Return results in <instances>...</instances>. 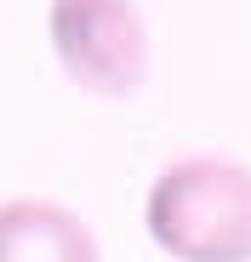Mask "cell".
<instances>
[{
  "label": "cell",
  "mask_w": 251,
  "mask_h": 262,
  "mask_svg": "<svg viewBox=\"0 0 251 262\" xmlns=\"http://www.w3.org/2000/svg\"><path fill=\"white\" fill-rule=\"evenodd\" d=\"M52 52L92 97H126L149 74V23L137 0H52Z\"/></svg>",
  "instance_id": "2"
},
{
  "label": "cell",
  "mask_w": 251,
  "mask_h": 262,
  "mask_svg": "<svg viewBox=\"0 0 251 262\" xmlns=\"http://www.w3.org/2000/svg\"><path fill=\"white\" fill-rule=\"evenodd\" d=\"M143 223L172 262H251V165L223 154L165 165L149 188Z\"/></svg>",
  "instance_id": "1"
},
{
  "label": "cell",
  "mask_w": 251,
  "mask_h": 262,
  "mask_svg": "<svg viewBox=\"0 0 251 262\" xmlns=\"http://www.w3.org/2000/svg\"><path fill=\"white\" fill-rule=\"evenodd\" d=\"M0 262H103V245L69 205L23 194L0 205Z\"/></svg>",
  "instance_id": "3"
}]
</instances>
